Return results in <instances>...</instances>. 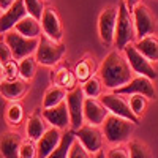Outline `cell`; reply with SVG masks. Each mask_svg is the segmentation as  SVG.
Here are the masks:
<instances>
[{
	"instance_id": "38",
	"label": "cell",
	"mask_w": 158,
	"mask_h": 158,
	"mask_svg": "<svg viewBox=\"0 0 158 158\" xmlns=\"http://www.w3.org/2000/svg\"><path fill=\"white\" fill-rule=\"evenodd\" d=\"M15 2H16V0H0V10H2V11L8 10Z\"/></svg>"
},
{
	"instance_id": "9",
	"label": "cell",
	"mask_w": 158,
	"mask_h": 158,
	"mask_svg": "<svg viewBox=\"0 0 158 158\" xmlns=\"http://www.w3.org/2000/svg\"><path fill=\"white\" fill-rule=\"evenodd\" d=\"M76 139L85 147L87 152H90L92 155H95L97 152H100L104 146V135L101 125H92V123H84L82 127H79L77 130L73 131Z\"/></svg>"
},
{
	"instance_id": "42",
	"label": "cell",
	"mask_w": 158,
	"mask_h": 158,
	"mask_svg": "<svg viewBox=\"0 0 158 158\" xmlns=\"http://www.w3.org/2000/svg\"><path fill=\"white\" fill-rule=\"evenodd\" d=\"M0 11H2V10H0ZM0 15H2V13H0Z\"/></svg>"
},
{
	"instance_id": "39",
	"label": "cell",
	"mask_w": 158,
	"mask_h": 158,
	"mask_svg": "<svg viewBox=\"0 0 158 158\" xmlns=\"http://www.w3.org/2000/svg\"><path fill=\"white\" fill-rule=\"evenodd\" d=\"M123 2H125V5L128 6V10L131 11L136 5H139V3H141V0H123Z\"/></svg>"
},
{
	"instance_id": "29",
	"label": "cell",
	"mask_w": 158,
	"mask_h": 158,
	"mask_svg": "<svg viewBox=\"0 0 158 158\" xmlns=\"http://www.w3.org/2000/svg\"><path fill=\"white\" fill-rule=\"evenodd\" d=\"M18 67H19V77L30 82L36 74L38 63L35 60V56H29V57H24V59L18 60Z\"/></svg>"
},
{
	"instance_id": "5",
	"label": "cell",
	"mask_w": 158,
	"mask_h": 158,
	"mask_svg": "<svg viewBox=\"0 0 158 158\" xmlns=\"http://www.w3.org/2000/svg\"><path fill=\"white\" fill-rule=\"evenodd\" d=\"M101 103L108 108L109 114H114V115H118V117H123L127 120H131L135 122L136 125L139 123L141 118L135 115V112L131 111L130 108V101H128V97L127 95H122V94H117L114 90H108V92H103L101 97H100Z\"/></svg>"
},
{
	"instance_id": "37",
	"label": "cell",
	"mask_w": 158,
	"mask_h": 158,
	"mask_svg": "<svg viewBox=\"0 0 158 158\" xmlns=\"http://www.w3.org/2000/svg\"><path fill=\"white\" fill-rule=\"evenodd\" d=\"M10 60H13V52L10 49V46L6 44V41L3 38H0V63L5 65Z\"/></svg>"
},
{
	"instance_id": "34",
	"label": "cell",
	"mask_w": 158,
	"mask_h": 158,
	"mask_svg": "<svg viewBox=\"0 0 158 158\" xmlns=\"http://www.w3.org/2000/svg\"><path fill=\"white\" fill-rule=\"evenodd\" d=\"M68 158H94V155L90 152H87L85 147L77 139H74L73 146L70 149V153H68Z\"/></svg>"
},
{
	"instance_id": "25",
	"label": "cell",
	"mask_w": 158,
	"mask_h": 158,
	"mask_svg": "<svg viewBox=\"0 0 158 158\" xmlns=\"http://www.w3.org/2000/svg\"><path fill=\"white\" fill-rule=\"evenodd\" d=\"M67 94H68V92L65 90L63 87L52 84L51 87L46 89L44 95H43V109L52 108V106H57L59 103L65 101V98H67Z\"/></svg>"
},
{
	"instance_id": "10",
	"label": "cell",
	"mask_w": 158,
	"mask_h": 158,
	"mask_svg": "<svg viewBox=\"0 0 158 158\" xmlns=\"http://www.w3.org/2000/svg\"><path fill=\"white\" fill-rule=\"evenodd\" d=\"M117 16H118V5H108L104 10H101L98 16V35L101 43L106 46L114 44Z\"/></svg>"
},
{
	"instance_id": "22",
	"label": "cell",
	"mask_w": 158,
	"mask_h": 158,
	"mask_svg": "<svg viewBox=\"0 0 158 158\" xmlns=\"http://www.w3.org/2000/svg\"><path fill=\"white\" fill-rule=\"evenodd\" d=\"M97 71H98L97 62H95V59L92 57L90 54H85L81 60L74 65V70H73V73H74V76H76L79 84L85 82L87 79H90L92 76H95Z\"/></svg>"
},
{
	"instance_id": "27",
	"label": "cell",
	"mask_w": 158,
	"mask_h": 158,
	"mask_svg": "<svg viewBox=\"0 0 158 158\" xmlns=\"http://www.w3.org/2000/svg\"><path fill=\"white\" fill-rule=\"evenodd\" d=\"M74 139H76V136L73 133V130L71 131H65L60 142H59V146L52 150V153L48 158H68V153H70V149L73 146Z\"/></svg>"
},
{
	"instance_id": "41",
	"label": "cell",
	"mask_w": 158,
	"mask_h": 158,
	"mask_svg": "<svg viewBox=\"0 0 158 158\" xmlns=\"http://www.w3.org/2000/svg\"><path fill=\"white\" fill-rule=\"evenodd\" d=\"M2 79H3V65L0 63V81H2Z\"/></svg>"
},
{
	"instance_id": "8",
	"label": "cell",
	"mask_w": 158,
	"mask_h": 158,
	"mask_svg": "<svg viewBox=\"0 0 158 158\" xmlns=\"http://www.w3.org/2000/svg\"><path fill=\"white\" fill-rule=\"evenodd\" d=\"M3 40L10 46L15 60H21L24 57L33 56L36 51V46H38V38H27V36L21 35L19 32H16L15 29L3 33Z\"/></svg>"
},
{
	"instance_id": "20",
	"label": "cell",
	"mask_w": 158,
	"mask_h": 158,
	"mask_svg": "<svg viewBox=\"0 0 158 158\" xmlns=\"http://www.w3.org/2000/svg\"><path fill=\"white\" fill-rule=\"evenodd\" d=\"M49 128V123L46 122V118L43 117V112L40 108H36L25 120V133H27V138L32 141H38L44 135V131Z\"/></svg>"
},
{
	"instance_id": "3",
	"label": "cell",
	"mask_w": 158,
	"mask_h": 158,
	"mask_svg": "<svg viewBox=\"0 0 158 158\" xmlns=\"http://www.w3.org/2000/svg\"><path fill=\"white\" fill-rule=\"evenodd\" d=\"M65 54H67V46L62 41H54V40L41 33V36L38 38V46L33 56L38 65L54 68L62 62Z\"/></svg>"
},
{
	"instance_id": "6",
	"label": "cell",
	"mask_w": 158,
	"mask_h": 158,
	"mask_svg": "<svg viewBox=\"0 0 158 158\" xmlns=\"http://www.w3.org/2000/svg\"><path fill=\"white\" fill-rule=\"evenodd\" d=\"M135 21V30H136V40L144 38L147 35L158 33V21L152 10L146 3H139L131 10Z\"/></svg>"
},
{
	"instance_id": "31",
	"label": "cell",
	"mask_w": 158,
	"mask_h": 158,
	"mask_svg": "<svg viewBox=\"0 0 158 158\" xmlns=\"http://www.w3.org/2000/svg\"><path fill=\"white\" fill-rule=\"evenodd\" d=\"M128 101H130V108L135 112V115L142 118V115L146 114L147 106H149V98L144 95H139V94H135V95L128 97Z\"/></svg>"
},
{
	"instance_id": "33",
	"label": "cell",
	"mask_w": 158,
	"mask_h": 158,
	"mask_svg": "<svg viewBox=\"0 0 158 158\" xmlns=\"http://www.w3.org/2000/svg\"><path fill=\"white\" fill-rule=\"evenodd\" d=\"M19 158H36V142L32 139H24L21 144Z\"/></svg>"
},
{
	"instance_id": "2",
	"label": "cell",
	"mask_w": 158,
	"mask_h": 158,
	"mask_svg": "<svg viewBox=\"0 0 158 158\" xmlns=\"http://www.w3.org/2000/svg\"><path fill=\"white\" fill-rule=\"evenodd\" d=\"M135 128H136L135 122L127 120V118L114 115V114H108V117L101 123L104 142H108L109 146L127 144L131 139V136H133Z\"/></svg>"
},
{
	"instance_id": "21",
	"label": "cell",
	"mask_w": 158,
	"mask_h": 158,
	"mask_svg": "<svg viewBox=\"0 0 158 158\" xmlns=\"http://www.w3.org/2000/svg\"><path fill=\"white\" fill-rule=\"evenodd\" d=\"M51 82L56 84V85L63 87L67 92H70V90H73L74 87L79 85L74 73L71 70H68V67L60 65V63L57 65V67L52 68V71H51Z\"/></svg>"
},
{
	"instance_id": "40",
	"label": "cell",
	"mask_w": 158,
	"mask_h": 158,
	"mask_svg": "<svg viewBox=\"0 0 158 158\" xmlns=\"http://www.w3.org/2000/svg\"><path fill=\"white\" fill-rule=\"evenodd\" d=\"M94 158H108V156H106V152H104V150L101 149L100 152H97V153L94 155Z\"/></svg>"
},
{
	"instance_id": "17",
	"label": "cell",
	"mask_w": 158,
	"mask_h": 158,
	"mask_svg": "<svg viewBox=\"0 0 158 158\" xmlns=\"http://www.w3.org/2000/svg\"><path fill=\"white\" fill-rule=\"evenodd\" d=\"M63 136V131L56 128V127H49L44 135L36 141V158H48L52 150H54Z\"/></svg>"
},
{
	"instance_id": "32",
	"label": "cell",
	"mask_w": 158,
	"mask_h": 158,
	"mask_svg": "<svg viewBox=\"0 0 158 158\" xmlns=\"http://www.w3.org/2000/svg\"><path fill=\"white\" fill-rule=\"evenodd\" d=\"M25 10H27V15L33 16L35 19H41V15L44 11V0H24Z\"/></svg>"
},
{
	"instance_id": "7",
	"label": "cell",
	"mask_w": 158,
	"mask_h": 158,
	"mask_svg": "<svg viewBox=\"0 0 158 158\" xmlns=\"http://www.w3.org/2000/svg\"><path fill=\"white\" fill-rule=\"evenodd\" d=\"M122 52H123L125 59L128 60L130 68L133 70L135 74L147 76V77L153 79V81L158 77V73H156V70H155V67H153V63H152L147 57L142 56V52L136 48L135 43H128V44L122 49Z\"/></svg>"
},
{
	"instance_id": "4",
	"label": "cell",
	"mask_w": 158,
	"mask_h": 158,
	"mask_svg": "<svg viewBox=\"0 0 158 158\" xmlns=\"http://www.w3.org/2000/svg\"><path fill=\"white\" fill-rule=\"evenodd\" d=\"M117 5H118V16H117V25H115L114 44L118 51H122L128 43L136 41V30H135L133 15L125 5V2L120 0Z\"/></svg>"
},
{
	"instance_id": "24",
	"label": "cell",
	"mask_w": 158,
	"mask_h": 158,
	"mask_svg": "<svg viewBox=\"0 0 158 158\" xmlns=\"http://www.w3.org/2000/svg\"><path fill=\"white\" fill-rule=\"evenodd\" d=\"M15 30L19 32V33L24 35V36H27V38H40V36H41V33H43L40 21L35 19L33 16H30V15L24 16V18L15 25Z\"/></svg>"
},
{
	"instance_id": "15",
	"label": "cell",
	"mask_w": 158,
	"mask_h": 158,
	"mask_svg": "<svg viewBox=\"0 0 158 158\" xmlns=\"http://www.w3.org/2000/svg\"><path fill=\"white\" fill-rule=\"evenodd\" d=\"M29 89H30V82L22 79V77L11 79V81H6V79H2V81H0V95H2L3 98H6L8 101L22 100L25 95H27Z\"/></svg>"
},
{
	"instance_id": "18",
	"label": "cell",
	"mask_w": 158,
	"mask_h": 158,
	"mask_svg": "<svg viewBox=\"0 0 158 158\" xmlns=\"http://www.w3.org/2000/svg\"><path fill=\"white\" fill-rule=\"evenodd\" d=\"M24 138L15 130L3 131L0 135V156L2 158H19V150Z\"/></svg>"
},
{
	"instance_id": "43",
	"label": "cell",
	"mask_w": 158,
	"mask_h": 158,
	"mask_svg": "<svg viewBox=\"0 0 158 158\" xmlns=\"http://www.w3.org/2000/svg\"><path fill=\"white\" fill-rule=\"evenodd\" d=\"M0 35H2V33H0Z\"/></svg>"
},
{
	"instance_id": "14",
	"label": "cell",
	"mask_w": 158,
	"mask_h": 158,
	"mask_svg": "<svg viewBox=\"0 0 158 158\" xmlns=\"http://www.w3.org/2000/svg\"><path fill=\"white\" fill-rule=\"evenodd\" d=\"M41 112L49 127H56L62 131H67L70 128V111L67 106V101L59 103L57 106L41 109Z\"/></svg>"
},
{
	"instance_id": "13",
	"label": "cell",
	"mask_w": 158,
	"mask_h": 158,
	"mask_svg": "<svg viewBox=\"0 0 158 158\" xmlns=\"http://www.w3.org/2000/svg\"><path fill=\"white\" fill-rule=\"evenodd\" d=\"M40 24H41V30L43 35L49 36L54 41H62L63 38V25L60 21V16L54 6L46 5L44 11L41 15V19H40Z\"/></svg>"
},
{
	"instance_id": "26",
	"label": "cell",
	"mask_w": 158,
	"mask_h": 158,
	"mask_svg": "<svg viewBox=\"0 0 158 158\" xmlns=\"http://www.w3.org/2000/svg\"><path fill=\"white\" fill-rule=\"evenodd\" d=\"M24 108L19 101H10V104L6 106L5 111V122L10 127H19L24 122Z\"/></svg>"
},
{
	"instance_id": "23",
	"label": "cell",
	"mask_w": 158,
	"mask_h": 158,
	"mask_svg": "<svg viewBox=\"0 0 158 158\" xmlns=\"http://www.w3.org/2000/svg\"><path fill=\"white\" fill-rule=\"evenodd\" d=\"M135 44L142 52V56L147 57L152 63L153 62H158V33L139 38V40H136V41H135Z\"/></svg>"
},
{
	"instance_id": "16",
	"label": "cell",
	"mask_w": 158,
	"mask_h": 158,
	"mask_svg": "<svg viewBox=\"0 0 158 158\" xmlns=\"http://www.w3.org/2000/svg\"><path fill=\"white\" fill-rule=\"evenodd\" d=\"M24 16H27V10H25L24 0H16L8 10L2 11V15H0V33L3 35L8 30H13L15 25Z\"/></svg>"
},
{
	"instance_id": "35",
	"label": "cell",
	"mask_w": 158,
	"mask_h": 158,
	"mask_svg": "<svg viewBox=\"0 0 158 158\" xmlns=\"http://www.w3.org/2000/svg\"><path fill=\"white\" fill-rule=\"evenodd\" d=\"M108 158H130V150L125 144H118V146H111L106 150Z\"/></svg>"
},
{
	"instance_id": "30",
	"label": "cell",
	"mask_w": 158,
	"mask_h": 158,
	"mask_svg": "<svg viewBox=\"0 0 158 158\" xmlns=\"http://www.w3.org/2000/svg\"><path fill=\"white\" fill-rule=\"evenodd\" d=\"M127 144L130 150V158H152V152L146 142L139 139H130Z\"/></svg>"
},
{
	"instance_id": "11",
	"label": "cell",
	"mask_w": 158,
	"mask_h": 158,
	"mask_svg": "<svg viewBox=\"0 0 158 158\" xmlns=\"http://www.w3.org/2000/svg\"><path fill=\"white\" fill-rule=\"evenodd\" d=\"M84 100H85V95H84L81 85L70 90L67 94V98H65L68 111H70V128L73 131L85 123V120H84Z\"/></svg>"
},
{
	"instance_id": "19",
	"label": "cell",
	"mask_w": 158,
	"mask_h": 158,
	"mask_svg": "<svg viewBox=\"0 0 158 158\" xmlns=\"http://www.w3.org/2000/svg\"><path fill=\"white\" fill-rule=\"evenodd\" d=\"M109 111L101 103L100 98H85L84 100V120L92 125H101L108 117Z\"/></svg>"
},
{
	"instance_id": "12",
	"label": "cell",
	"mask_w": 158,
	"mask_h": 158,
	"mask_svg": "<svg viewBox=\"0 0 158 158\" xmlns=\"http://www.w3.org/2000/svg\"><path fill=\"white\" fill-rule=\"evenodd\" d=\"M114 92L122 94V95H127V97L139 94V95L147 97L149 100L156 98V89H155V84H153V79H150L147 76H141V74H135L125 85L118 87Z\"/></svg>"
},
{
	"instance_id": "28",
	"label": "cell",
	"mask_w": 158,
	"mask_h": 158,
	"mask_svg": "<svg viewBox=\"0 0 158 158\" xmlns=\"http://www.w3.org/2000/svg\"><path fill=\"white\" fill-rule=\"evenodd\" d=\"M82 87V92L85 98H100L101 94L104 92V85H103V81L100 79V76H92L90 79H87L85 82L81 84Z\"/></svg>"
},
{
	"instance_id": "36",
	"label": "cell",
	"mask_w": 158,
	"mask_h": 158,
	"mask_svg": "<svg viewBox=\"0 0 158 158\" xmlns=\"http://www.w3.org/2000/svg\"><path fill=\"white\" fill-rule=\"evenodd\" d=\"M19 77V67H18V60H10L8 63L3 65V79L11 81V79H18Z\"/></svg>"
},
{
	"instance_id": "1",
	"label": "cell",
	"mask_w": 158,
	"mask_h": 158,
	"mask_svg": "<svg viewBox=\"0 0 158 158\" xmlns=\"http://www.w3.org/2000/svg\"><path fill=\"white\" fill-rule=\"evenodd\" d=\"M98 76L103 81L104 89L117 90L118 87L125 85L135 76V73L130 68V63L125 59L123 52L118 49H114L101 62L100 68H98Z\"/></svg>"
}]
</instances>
